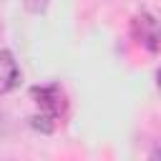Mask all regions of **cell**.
<instances>
[{"instance_id": "obj_3", "label": "cell", "mask_w": 161, "mask_h": 161, "mask_svg": "<svg viewBox=\"0 0 161 161\" xmlns=\"http://www.w3.org/2000/svg\"><path fill=\"white\" fill-rule=\"evenodd\" d=\"M20 83V68L10 50H0V96L15 91Z\"/></svg>"}, {"instance_id": "obj_5", "label": "cell", "mask_w": 161, "mask_h": 161, "mask_svg": "<svg viewBox=\"0 0 161 161\" xmlns=\"http://www.w3.org/2000/svg\"><path fill=\"white\" fill-rule=\"evenodd\" d=\"M48 3L50 0H23V5H25L28 13H43L48 8Z\"/></svg>"}, {"instance_id": "obj_2", "label": "cell", "mask_w": 161, "mask_h": 161, "mask_svg": "<svg viewBox=\"0 0 161 161\" xmlns=\"http://www.w3.org/2000/svg\"><path fill=\"white\" fill-rule=\"evenodd\" d=\"M30 96L35 98V103L40 106V111H48L53 116H63L65 113V93L58 86H33Z\"/></svg>"}, {"instance_id": "obj_1", "label": "cell", "mask_w": 161, "mask_h": 161, "mask_svg": "<svg viewBox=\"0 0 161 161\" xmlns=\"http://www.w3.org/2000/svg\"><path fill=\"white\" fill-rule=\"evenodd\" d=\"M131 30H133V38H136L146 50H151V53L158 50V23H156V18H153L151 13L141 10L138 15H133Z\"/></svg>"}, {"instance_id": "obj_6", "label": "cell", "mask_w": 161, "mask_h": 161, "mask_svg": "<svg viewBox=\"0 0 161 161\" xmlns=\"http://www.w3.org/2000/svg\"><path fill=\"white\" fill-rule=\"evenodd\" d=\"M3 131H5V116L0 113V133H3Z\"/></svg>"}, {"instance_id": "obj_4", "label": "cell", "mask_w": 161, "mask_h": 161, "mask_svg": "<svg viewBox=\"0 0 161 161\" xmlns=\"http://www.w3.org/2000/svg\"><path fill=\"white\" fill-rule=\"evenodd\" d=\"M55 118H58V116H53V113H48V111H40V113H33V116H30V126H33L35 131H40V133H50V131L55 128Z\"/></svg>"}]
</instances>
